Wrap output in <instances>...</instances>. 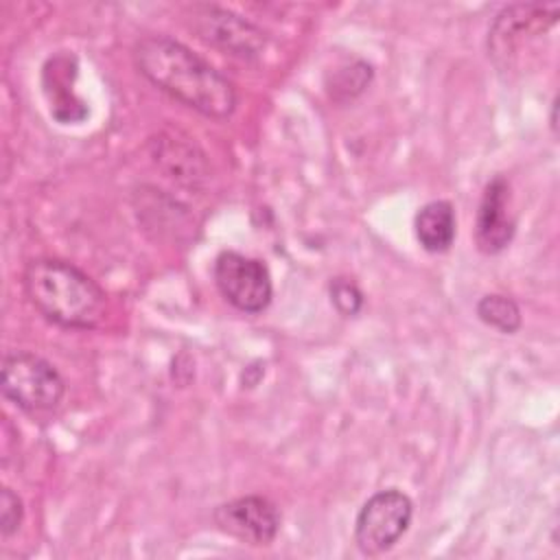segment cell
Wrapping results in <instances>:
<instances>
[{
	"instance_id": "obj_1",
	"label": "cell",
	"mask_w": 560,
	"mask_h": 560,
	"mask_svg": "<svg viewBox=\"0 0 560 560\" xmlns=\"http://www.w3.org/2000/svg\"><path fill=\"white\" fill-rule=\"evenodd\" d=\"M133 63L158 90L190 109L223 120L234 114V85L203 57L166 35H147L133 46Z\"/></svg>"
},
{
	"instance_id": "obj_2",
	"label": "cell",
	"mask_w": 560,
	"mask_h": 560,
	"mask_svg": "<svg viewBox=\"0 0 560 560\" xmlns=\"http://www.w3.org/2000/svg\"><path fill=\"white\" fill-rule=\"evenodd\" d=\"M22 280L31 304L61 328L90 330L105 315L103 289L68 260L35 258L26 265Z\"/></svg>"
},
{
	"instance_id": "obj_3",
	"label": "cell",
	"mask_w": 560,
	"mask_h": 560,
	"mask_svg": "<svg viewBox=\"0 0 560 560\" xmlns=\"http://www.w3.org/2000/svg\"><path fill=\"white\" fill-rule=\"evenodd\" d=\"M0 387L7 400L26 413H48L57 409L66 394V383L57 368L35 352H9L2 359Z\"/></svg>"
},
{
	"instance_id": "obj_4",
	"label": "cell",
	"mask_w": 560,
	"mask_h": 560,
	"mask_svg": "<svg viewBox=\"0 0 560 560\" xmlns=\"http://www.w3.org/2000/svg\"><path fill=\"white\" fill-rule=\"evenodd\" d=\"M413 518L411 499L398 488L374 492L354 518V542L365 556L389 551L409 529Z\"/></svg>"
},
{
	"instance_id": "obj_5",
	"label": "cell",
	"mask_w": 560,
	"mask_h": 560,
	"mask_svg": "<svg viewBox=\"0 0 560 560\" xmlns=\"http://www.w3.org/2000/svg\"><path fill=\"white\" fill-rule=\"evenodd\" d=\"M188 26L206 44L223 50L225 55L252 61L258 59L267 46L262 28L243 15L208 2H197L186 11Z\"/></svg>"
},
{
	"instance_id": "obj_6",
	"label": "cell",
	"mask_w": 560,
	"mask_h": 560,
	"mask_svg": "<svg viewBox=\"0 0 560 560\" xmlns=\"http://www.w3.org/2000/svg\"><path fill=\"white\" fill-rule=\"evenodd\" d=\"M212 278L219 293L243 313H260L273 298L267 265L234 249H225L214 258Z\"/></svg>"
},
{
	"instance_id": "obj_7",
	"label": "cell",
	"mask_w": 560,
	"mask_h": 560,
	"mask_svg": "<svg viewBox=\"0 0 560 560\" xmlns=\"http://www.w3.org/2000/svg\"><path fill=\"white\" fill-rule=\"evenodd\" d=\"M212 518L217 529L252 547L271 545L282 523L276 503L260 494H247L219 503L212 512Z\"/></svg>"
},
{
	"instance_id": "obj_8",
	"label": "cell",
	"mask_w": 560,
	"mask_h": 560,
	"mask_svg": "<svg viewBox=\"0 0 560 560\" xmlns=\"http://www.w3.org/2000/svg\"><path fill=\"white\" fill-rule=\"evenodd\" d=\"M560 15L558 4H512L505 7L488 31V50L497 63L516 57L521 44L547 33Z\"/></svg>"
},
{
	"instance_id": "obj_9",
	"label": "cell",
	"mask_w": 560,
	"mask_h": 560,
	"mask_svg": "<svg viewBox=\"0 0 560 560\" xmlns=\"http://www.w3.org/2000/svg\"><path fill=\"white\" fill-rule=\"evenodd\" d=\"M516 232L514 217L510 214V182L503 175H494L477 206L475 217V245L481 254L494 256L503 252Z\"/></svg>"
},
{
	"instance_id": "obj_10",
	"label": "cell",
	"mask_w": 560,
	"mask_h": 560,
	"mask_svg": "<svg viewBox=\"0 0 560 560\" xmlns=\"http://www.w3.org/2000/svg\"><path fill=\"white\" fill-rule=\"evenodd\" d=\"M77 77V59L72 55L50 57L44 66V92L50 103V114L59 122H81L88 116V107L74 94L72 81Z\"/></svg>"
},
{
	"instance_id": "obj_11",
	"label": "cell",
	"mask_w": 560,
	"mask_h": 560,
	"mask_svg": "<svg viewBox=\"0 0 560 560\" xmlns=\"http://www.w3.org/2000/svg\"><path fill=\"white\" fill-rule=\"evenodd\" d=\"M413 232L424 252L429 254L448 252L457 234V219H455L453 203L444 199L424 203L413 217Z\"/></svg>"
},
{
	"instance_id": "obj_12",
	"label": "cell",
	"mask_w": 560,
	"mask_h": 560,
	"mask_svg": "<svg viewBox=\"0 0 560 560\" xmlns=\"http://www.w3.org/2000/svg\"><path fill=\"white\" fill-rule=\"evenodd\" d=\"M153 144H155L153 160L164 166L168 177L186 184H195L199 177H203L201 155L195 158L190 147L179 144L175 140H164V138L153 140Z\"/></svg>"
},
{
	"instance_id": "obj_13",
	"label": "cell",
	"mask_w": 560,
	"mask_h": 560,
	"mask_svg": "<svg viewBox=\"0 0 560 560\" xmlns=\"http://www.w3.org/2000/svg\"><path fill=\"white\" fill-rule=\"evenodd\" d=\"M475 311H477V317L486 326H490L503 335H514L523 324L518 304L512 298L501 295V293H488V295L479 298Z\"/></svg>"
},
{
	"instance_id": "obj_14",
	"label": "cell",
	"mask_w": 560,
	"mask_h": 560,
	"mask_svg": "<svg viewBox=\"0 0 560 560\" xmlns=\"http://www.w3.org/2000/svg\"><path fill=\"white\" fill-rule=\"evenodd\" d=\"M372 66L363 59H354L348 66H341L332 72V79L326 83L328 92L335 101H348L361 94L372 81Z\"/></svg>"
},
{
	"instance_id": "obj_15",
	"label": "cell",
	"mask_w": 560,
	"mask_h": 560,
	"mask_svg": "<svg viewBox=\"0 0 560 560\" xmlns=\"http://www.w3.org/2000/svg\"><path fill=\"white\" fill-rule=\"evenodd\" d=\"M328 293H330L332 306L346 317L357 315L363 306L361 289L357 287V282H352L348 278H332L328 284Z\"/></svg>"
},
{
	"instance_id": "obj_16",
	"label": "cell",
	"mask_w": 560,
	"mask_h": 560,
	"mask_svg": "<svg viewBox=\"0 0 560 560\" xmlns=\"http://www.w3.org/2000/svg\"><path fill=\"white\" fill-rule=\"evenodd\" d=\"M22 521H24L22 499L11 488L4 486L2 492H0V532H2V538L13 536L20 529Z\"/></svg>"
},
{
	"instance_id": "obj_17",
	"label": "cell",
	"mask_w": 560,
	"mask_h": 560,
	"mask_svg": "<svg viewBox=\"0 0 560 560\" xmlns=\"http://www.w3.org/2000/svg\"><path fill=\"white\" fill-rule=\"evenodd\" d=\"M556 112H558V101L553 98V103H551V129H553V133H556V129H558V122H556Z\"/></svg>"
}]
</instances>
